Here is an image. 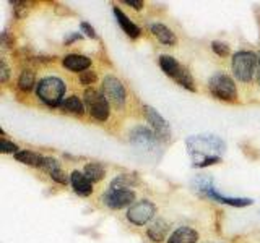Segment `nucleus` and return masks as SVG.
<instances>
[{
  "label": "nucleus",
  "instance_id": "nucleus-1",
  "mask_svg": "<svg viewBox=\"0 0 260 243\" xmlns=\"http://www.w3.org/2000/svg\"><path fill=\"white\" fill-rule=\"evenodd\" d=\"M187 149L193 157V166L207 167L221 160V154L226 149V144L221 138L215 135H199L187 138Z\"/></svg>",
  "mask_w": 260,
  "mask_h": 243
},
{
  "label": "nucleus",
  "instance_id": "nucleus-2",
  "mask_svg": "<svg viewBox=\"0 0 260 243\" xmlns=\"http://www.w3.org/2000/svg\"><path fill=\"white\" fill-rule=\"evenodd\" d=\"M36 94L47 105H59L65 94V83L57 76L43 78L38 83Z\"/></svg>",
  "mask_w": 260,
  "mask_h": 243
},
{
  "label": "nucleus",
  "instance_id": "nucleus-3",
  "mask_svg": "<svg viewBox=\"0 0 260 243\" xmlns=\"http://www.w3.org/2000/svg\"><path fill=\"white\" fill-rule=\"evenodd\" d=\"M257 63H258V59L254 52H247V51L236 52L233 57V71H234L236 78L242 81V83L250 81L254 78Z\"/></svg>",
  "mask_w": 260,
  "mask_h": 243
},
{
  "label": "nucleus",
  "instance_id": "nucleus-4",
  "mask_svg": "<svg viewBox=\"0 0 260 243\" xmlns=\"http://www.w3.org/2000/svg\"><path fill=\"white\" fill-rule=\"evenodd\" d=\"M193 188L200 194H205V196L211 199H216L218 202H224V205H230V206L242 208V206L252 205V199L249 198H230V196H224V194L216 193L213 185H211V178H207V177H199L197 180L193 182Z\"/></svg>",
  "mask_w": 260,
  "mask_h": 243
},
{
  "label": "nucleus",
  "instance_id": "nucleus-5",
  "mask_svg": "<svg viewBox=\"0 0 260 243\" xmlns=\"http://www.w3.org/2000/svg\"><path fill=\"white\" fill-rule=\"evenodd\" d=\"M208 88H210V93L215 97H218V99L233 101L238 97V89H236L233 78L223 75V73H218V75L211 76Z\"/></svg>",
  "mask_w": 260,
  "mask_h": 243
},
{
  "label": "nucleus",
  "instance_id": "nucleus-6",
  "mask_svg": "<svg viewBox=\"0 0 260 243\" xmlns=\"http://www.w3.org/2000/svg\"><path fill=\"white\" fill-rule=\"evenodd\" d=\"M85 102L88 105V110L91 117L104 122L109 118V101L106 99L104 94L98 93L96 89H86L85 91Z\"/></svg>",
  "mask_w": 260,
  "mask_h": 243
},
{
  "label": "nucleus",
  "instance_id": "nucleus-7",
  "mask_svg": "<svg viewBox=\"0 0 260 243\" xmlns=\"http://www.w3.org/2000/svg\"><path fill=\"white\" fill-rule=\"evenodd\" d=\"M103 93H104L106 99H108L112 105H116V107H119V109L124 107L125 89L116 76L109 75L103 79Z\"/></svg>",
  "mask_w": 260,
  "mask_h": 243
},
{
  "label": "nucleus",
  "instance_id": "nucleus-8",
  "mask_svg": "<svg viewBox=\"0 0 260 243\" xmlns=\"http://www.w3.org/2000/svg\"><path fill=\"white\" fill-rule=\"evenodd\" d=\"M154 213H156V206L151 201L143 199L127 211V219L135 225H143L154 216Z\"/></svg>",
  "mask_w": 260,
  "mask_h": 243
},
{
  "label": "nucleus",
  "instance_id": "nucleus-9",
  "mask_svg": "<svg viewBox=\"0 0 260 243\" xmlns=\"http://www.w3.org/2000/svg\"><path fill=\"white\" fill-rule=\"evenodd\" d=\"M143 110H145L146 120L150 122L153 130H154V135H156L159 140H162V141H169V138H171V128H169L168 122L161 117V113L156 112L153 107H150V105H145Z\"/></svg>",
  "mask_w": 260,
  "mask_h": 243
},
{
  "label": "nucleus",
  "instance_id": "nucleus-10",
  "mask_svg": "<svg viewBox=\"0 0 260 243\" xmlns=\"http://www.w3.org/2000/svg\"><path fill=\"white\" fill-rule=\"evenodd\" d=\"M104 202L111 209H122L135 201V193L130 190H111L103 196Z\"/></svg>",
  "mask_w": 260,
  "mask_h": 243
},
{
  "label": "nucleus",
  "instance_id": "nucleus-11",
  "mask_svg": "<svg viewBox=\"0 0 260 243\" xmlns=\"http://www.w3.org/2000/svg\"><path fill=\"white\" fill-rule=\"evenodd\" d=\"M130 141L135 146H140V148L154 149V146L158 144V136L145 127H135L130 132Z\"/></svg>",
  "mask_w": 260,
  "mask_h": 243
},
{
  "label": "nucleus",
  "instance_id": "nucleus-12",
  "mask_svg": "<svg viewBox=\"0 0 260 243\" xmlns=\"http://www.w3.org/2000/svg\"><path fill=\"white\" fill-rule=\"evenodd\" d=\"M62 65L65 68H69L72 71H80L83 73L89 68V65H91V60L88 59L85 55H78V54H70V55H65L62 59Z\"/></svg>",
  "mask_w": 260,
  "mask_h": 243
},
{
  "label": "nucleus",
  "instance_id": "nucleus-13",
  "mask_svg": "<svg viewBox=\"0 0 260 243\" xmlns=\"http://www.w3.org/2000/svg\"><path fill=\"white\" fill-rule=\"evenodd\" d=\"M70 182H72L73 190H75V193H78L80 196H89V194L93 193V185H91V182L88 180V177L85 174L78 172V170L72 172Z\"/></svg>",
  "mask_w": 260,
  "mask_h": 243
},
{
  "label": "nucleus",
  "instance_id": "nucleus-14",
  "mask_svg": "<svg viewBox=\"0 0 260 243\" xmlns=\"http://www.w3.org/2000/svg\"><path fill=\"white\" fill-rule=\"evenodd\" d=\"M114 15H116L117 23L120 24V28L124 29V32H125L127 36H130V37H138V36H140V28H138L134 21H130L128 16L124 12H122L120 8L114 7Z\"/></svg>",
  "mask_w": 260,
  "mask_h": 243
},
{
  "label": "nucleus",
  "instance_id": "nucleus-15",
  "mask_svg": "<svg viewBox=\"0 0 260 243\" xmlns=\"http://www.w3.org/2000/svg\"><path fill=\"white\" fill-rule=\"evenodd\" d=\"M199 233L190 227H179L169 237L168 243H197Z\"/></svg>",
  "mask_w": 260,
  "mask_h": 243
},
{
  "label": "nucleus",
  "instance_id": "nucleus-16",
  "mask_svg": "<svg viewBox=\"0 0 260 243\" xmlns=\"http://www.w3.org/2000/svg\"><path fill=\"white\" fill-rule=\"evenodd\" d=\"M150 31L153 32V36H156V39H159V43L166 44V46H174L177 43V37L173 31H171L168 26L161 23H154L150 26Z\"/></svg>",
  "mask_w": 260,
  "mask_h": 243
},
{
  "label": "nucleus",
  "instance_id": "nucleus-17",
  "mask_svg": "<svg viewBox=\"0 0 260 243\" xmlns=\"http://www.w3.org/2000/svg\"><path fill=\"white\" fill-rule=\"evenodd\" d=\"M166 233H168V224H166V221H162V219H156L148 229V237L156 243L165 240Z\"/></svg>",
  "mask_w": 260,
  "mask_h": 243
},
{
  "label": "nucleus",
  "instance_id": "nucleus-18",
  "mask_svg": "<svg viewBox=\"0 0 260 243\" xmlns=\"http://www.w3.org/2000/svg\"><path fill=\"white\" fill-rule=\"evenodd\" d=\"M137 183H138V178L135 175L122 174V175H117L111 182V190H127V188H130V186H134Z\"/></svg>",
  "mask_w": 260,
  "mask_h": 243
},
{
  "label": "nucleus",
  "instance_id": "nucleus-19",
  "mask_svg": "<svg viewBox=\"0 0 260 243\" xmlns=\"http://www.w3.org/2000/svg\"><path fill=\"white\" fill-rule=\"evenodd\" d=\"M159 67L171 78H173L176 73L181 70V65H179V62L171 55H161L159 57Z\"/></svg>",
  "mask_w": 260,
  "mask_h": 243
},
{
  "label": "nucleus",
  "instance_id": "nucleus-20",
  "mask_svg": "<svg viewBox=\"0 0 260 243\" xmlns=\"http://www.w3.org/2000/svg\"><path fill=\"white\" fill-rule=\"evenodd\" d=\"M15 157L18 162H23V164L26 166H36V167H41V164H43V156H39V154L36 152H31V151H18L15 154Z\"/></svg>",
  "mask_w": 260,
  "mask_h": 243
},
{
  "label": "nucleus",
  "instance_id": "nucleus-21",
  "mask_svg": "<svg viewBox=\"0 0 260 243\" xmlns=\"http://www.w3.org/2000/svg\"><path fill=\"white\" fill-rule=\"evenodd\" d=\"M173 78L177 85L184 86L185 89H189V91H192V93L197 91V88H195V83H193V78L190 76V73L187 71V68L181 67V70H179Z\"/></svg>",
  "mask_w": 260,
  "mask_h": 243
},
{
  "label": "nucleus",
  "instance_id": "nucleus-22",
  "mask_svg": "<svg viewBox=\"0 0 260 243\" xmlns=\"http://www.w3.org/2000/svg\"><path fill=\"white\" fill-rule=\"evenodd\" d=\"M83 174L88 177V180L89 182H100L101 178L104 177L106 174V170L101 164H96V162H91V164H88L85 166V170H83Z\"/></svg>",
  "mask_w": 260,
  "mask_h": 243
},
{
  "label": "nucleus",
  "instance_id": "nucleus-23",
  "mask_svg": "<svg viewBox=\"0 0 260 243\" xmlns=\"http://www.w3.org/2000/svg\"><path fill=\"white\" fill-rule=\"evenodd\" d=\"M62 107H63L65 110L72 112V113H78V115H81V113L85 112V105H83V102H81L77 96H70V97H67V99L63 101Z\"/></svg>",
  "mask_w": 260,
  "mask_h": 243
},
{
  "label": "nucleus",
  "instance_id": "nucleus-24",
  "mask_svg": "<svg viewBox=\"0 0 260 243\" xmlns=\"http://www.w3.org/2000/svg\"><path fill=\"white\" fill-rule=\"evenodd\" d=\"M35 73H32L31 70H24L20 78H18V86L20 89H23V91H29V89L35 86Z\"/></svg>",
  "mask_w": 260,
  "mask_h": 243
},
{
  "label": "nucleus",
  "instance_id": "nucleus-25",
  "mask_svg": "<svg viewBox=\"0 0 260 243\" xmlns=\"http://www.w3.org/2000/svg\"><path fill=\"white\" fill-rule=\"evenodd\" d=\"M41 167H43L49 175L54 174L55 170H59V169H60L59 162H57L55 159H52V157H44V159H43V164H41Z\"/></svg>",
  "mask_w": 260,
  "mask_h": 243
},
{
  "label": "nucleus",
  "instance_id": "nucleus-26",
  "mask_svg": "<svg viewBox=\"0 0 260 243\" xmlns=\"http://www.w3.org/2000/svg\"><path fill=\"white\" fill-rule=\"evenodd\" d=\"M211 49H213V52L216 55H221V57L230 54V47H228L224 43H219V40H215V43L211 44Z\"/></svg>",
  "mask_w": 260,
  "mask_h": 243
},
{
  "label": "nucleus",
  "instance_id": "nucleus-27",
  "mask_svg": "<svg viewBox=\"0 0 260 243\" xmlns=\"http://www.w3.org/2000/svg\"><path fill=\"white\" fill-rule=\"evenodd\" d=\"M94 79H96V73L91 71V70H86L83 73H80V81H81V85H91L94 83Z\"/></svg>",
  "mask_w": 260,
  "mask_h": 243
},
{
  "label": "nucleus",
  "instance_id": "nucleus-28",
  "mask_svg": "<svg viewBox=\"0 0 260 243\" xmlns=\"http://www.w3.org/2000/svg\"><path fill=\"white\" fill-rule=\"evenodd\" d=\"M0 149H2V152H18V146L7 141V140H2V143H0Z\"/></svg>",
  "mask_w": 260,
  "mask_h": 243
},
{
  "label": "nucleus",
  "instance_id": "nucleus-29",
  "mask_svg": "<svg viewBox=\"0 0 260 243\" xmlns=\"http://www.w3.org/2000/svg\"><path fill=\"white\" fill-rule=\"evenodd\" d=\"M51 177L54 178L55 182H59V183H62V185H67V182H69V178L65 177V174L62 172V169H59V170H55L54 174H51Z\"/></svg>",
  "mask_w": 260,
  "mask_h": 243
},
{
  "label": "nucleus",
  "instance_id": "nucleus-30",
  "mask_svg": "<svg viewBox=\"0 0 260 243\" xmlns=\"http://www.w3.org/2000/svg\"><path fill=\"white\" fill-rule=\"evenodd\" d=\"M80 28H81V31H83L88 37H93V39L96 37V32H94V29H93L91 26H89L88 23H85V21H83V23L80 24Z\"/></svg>",
  "mask_w": 260,
  "mask_h": 243
},
{
  "label": "nucleus",
  "instance_id": "nucleus-31",
  "mask_svg": "<svg viewBox=\"0 0 260 243\" xmlns=\"http://www.w3.org/2000/svg\"><path fill=\"white\" fill-rule=\"evenodd\" d=\"M7 78H8V67H7L5 60H2V71H0V81H2V83H5Z\"/></svg>",
  "mask_w": 260,
  "mask_h": 243
},
{
  "label": "nucleus",
  "instance_id": "nucleus-32",
  "mask_svg": "<svg viewBox=\"0 0 260 243\" xmlns=\"http://www.w3.org/2000/svg\"><path fill=\"white\" fill-rule=\"evenodd\" d=\"M124 4L130 5V7H134L135 10H140V8H143V2L142 0H125Z\"/></svg>",
  "mask_w": 260,
  "mask_h": 243
},
{
  "label": "nucleus",
  "instance_id": "nucleus-33",
  "mask_svg": "<svg viewBox=\"0 0 260 243\" xmlns=\"http://www.w3.org/2000/svg\"><path fill=\"white\" fill-rule=\"evenodd\" d=\"M257 81H258V85H260V71H258V75H257Z\"/></svg>",
  "mask_w": 260,
  "mask_h": 243
},
{
  "label": "nucleus",
  "instance_id": "nucleus-34",
  "mask_svg": "<svg viewBox=\"0 0 260 243\" xmlns=\"http://www.w3.org/2000/svg\"><path fill=\"white\" fill-rule=\"evenodd\" d=\"M257 59H258V63H260V52L257 54Z\"/></svg>",
  "mask_w": 260,
  "mask_h": 243
}]
</instances>
